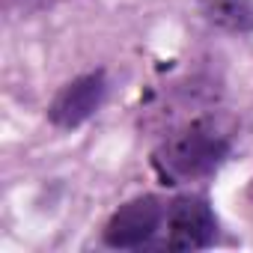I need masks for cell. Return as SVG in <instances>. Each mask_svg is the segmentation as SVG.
Segmentation results:
<instances>
[{"label": "cell", "mask_w": 253, "mask_h": 253, "mask_svg": "<svg viewBox=\"0 0 253 253\" xmlns=\"http://www.w3.org/2000/svg\"><path fill=\"white\" fill-rule=\"evenodd\" d=\"M217 235V217L206 197H179L167 209V247L170 250H203Z\"/></svg>", "instance_id": "cell-3"}, {"label": "cell", "mask_w": 253, "mask_h": 253, "mask_svg": "<svg viewBox=\"0 0 253 253\" xmlns=\"http://www.w3.org/2000/svg\"><path fill=\"white\" fill-rule=\"evenodd\" d=\"M104 95H107L104 72H86V75L69 81L57 92V98L48 107V119L57 128H78V125H84L101 107Z\"/></svg>", "instance_id": "cell-4"}, {"label": "cell", "mask_w": 253, "mask_h": 253, "mask_svg": "<svg viewBox=\"0 0 253 253\" xmlns=\"http://www.w3.org/2000/svg\"><path fill=\"white\" fill-rule=\"evenodd\" d=\"M229 158V140L209 125H191L155 152V167L167 182H185L214 173Z\"/></svg>", "instance_id": "cell-1"}, {"label": "cell", "mask_w": 253, "mask_h": 253, "mask_svg": "<svg viewBox=\"0 0 253 253\" xmlns=\"http://www.w3.org/2000/svg\"><path fill=\"white\" fill-rule=\"evenodd\" d=\"M203 12L229 33H253V0H203Z\"/></svg>", "instance_id": "cell-5"}, {"label": "cell", "mask_w": 253, "mask_h": 253, "mask_svg": "<svg viewBox=\"0 0 253 253\" xmlns=\"http://www.w3.org/2000/svg\"><path fill=\"white\" fill-rule=\"evenodd\" d=\"M164 223V206L158 197H134L119 206L104 223V244L116 250H131L146 244Z\"/></svg>", "instance_id": "cell-2"}]
</instances>
